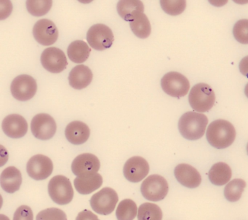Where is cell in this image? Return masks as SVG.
<instances>
[{
  "label": "cell",
  "instance_id": "cell-1",
  "mask_svg": "<svg viewBox=\"0 0 248 220\" xmlns=\"http://www.w3.org/2000/svg\"><path fill=\"white\" fill-rule=\"evenodd\" d=\"M206 138L209 144L215 148H227L236 138V130L229 121L216 119L207 127Z\"/></svg>",
  "mask_w": 248,
  "mask_h": 220
},
{
  "label": "cell",
  "instance_id": "cell-2",
  "mask_svg": "<svg viewBox=\"0 0 248 220\" xmlns=\"http://www.w3.org/2000/svg\"><path fill=\"white\" fill-rule=\"evenodd\" d=\"M207 123L206 115L199 112H186L178 121V130L186 139L195 141L204 135Z\"/></svg>",
  "mask_w": 248,
  "mask_h": 220
},
{
  "label": "cell",
  "instance_id": "cell-3",
  "mask_svg": "<svg viewBox=\"0 0 248 220\" xmlns=\"http://www.w3.org/2000/svg\"><path fill=\"white\" fill-rule=\"evenodd\" d=\"M216 102V95L212 87L206 83H198L190 90L188 102L197 112H208Z\"/></svg>",
  "mask_w": 248,
  "mask_h": 220
},
{
  "label": "cell",
  "instance_id": "cell-4",
  "mask_svg": "<svg viewBox=\"0 0 248 220\" xmlns=\"http://www.w3.org/2000/svg\"><path fill=\"white\" fill-rule=\"evenodd\" d=\"M48 193L56 203L66 205L73 199L74 189L67 177L59 175L50 179L48 184Z\"/></svg>",
  "mask_w": 248,
  "mask_h": 220
},
{
  "label": "cell",
  "instance_id": "cell-5",
  "mask_svg": "<svg viewBox=\"0 0 248 220\" xmlns=\"http://www.w3.org/2000/svg\"><path fill=\"white\" fill-rule=\"evenodd\" d=\"M169 190L168 182L157 174L148 176L140 186L142 195L148 201H160L167 196Z\"/></svg>",
  "mask_w": 248,
  "mask_h": 220
},
{
  "label": "cell",
  "instance_id": "cell-6",
  "mask_svg": "<svg viewBox=\"0 0 248 220\" xmlns=\"http://www.w3.org/2000/svg\"><path fill=\"white\" fill-rule=\"evenodd\" d=\"M161 86L165 93L175 98L185 96L189 91V80L181 73L170 71L161 80Z\"/></svg>",
  "mask_w": 248,
  "mask_h": 220
},
{
  "label": "cell",
  "instance_id": "cell-7",
  "mask_svg": "<svg viewBox=\"0 0 248 220\" xmlns=\"http://www.w3.org/2000/svg\"><path fill=\"white\" fill-rule=\"evenodd\" d=\"M119 198L112 188H103L93 195L90 203L94 211L101 215H108L114 211Z\"/></svg>",
  "mask_w": 248,
  "mask_h": 220
},
{
  "label": "cell",
  "instance_id": "cell-8",
  "mask_svg": "<svg viewBox=\"0 0 248 220\" xmlns=\"http://www.w3.org/2000/svg\"><path fill=\"white\" fill-rule=\"evenodd\" d=\"M87 39L91 48L102 51L111 48L114 37L112 31L108 26L98 23L90 28L87 34Z\"/></svg>",
  "mask_w": 248,
  "mask_h": 220
},
{
  "label": "cell",
  "instance_id": "cell-9",
  "mask_svg": "<svg viewBox=\"0 0 248 220\" xmlns=\"http://www.w3.org/2000/svg\"><path fill=\"white\" fill-rule=\"evenodd\" d=\"M11 90L16 99L27 102L35 96L37 90V82L31 76L21 74L13 80Z\"/></svg>",
  "mask_w": 248,
  "mask_h": 220
},
{
  "label": "cell",
  "instance_id": "cell-10",
  "mask_svg": "<svg viewBox=\"0 0 248 220\" xmlns=\"http://www.w3.org/2000/svg\"><path fill=\"white\" fill-rule=\"evenodd\" d=\"M33 135L38 139L46 141L54 136L57 130L56 121L48 114L35 115L31 122Z\"/></svg>",
  "mask_w": 248,
  "mask_h": 220
},
{
  "label": "cell",
  "instance_id": "cell-11",
  "mask_svg": "<svg viewBox=\"0 0 248 220\" xmlns=\"http://www.w3.org/2000/svg\"><path fill=\"white\" fill-rule=\"evenodd\" d=\"M27 173L35 180H44L53 173L51 159L43 154H36L30 159L27 165Z\"/></svg>",
  "mask_w": 248,
  "mask_h": 220
},
{
  "label": "cell",
  "instance_id": "cell-12",
  "mask_svg": "<svg viewBox=\"0 0 248 220\" xmlns=\"http://www.w3.org/2000/svg\"><path fill=\"white\" fill-rule=\"evenodd\" d=\"M41 64L47 71L54 74L62 72L68 65L63 51L57 48H48L41 55Z\"/></svg>",
  "mask_w": 248,
  "mask_h": 220
},
{
  "label": "cell",
  "instance_id": "cell-13",
  "mask_svg": "<svg viewBox=\"0 0 248 220\" xmlns=\"http://www.w3.org/2000/svg\"><path fill=\"white\" fill-rule=\"evenodd\" d=\"M33 35L38 43L47 46L53 45L57 41L59 30L52 20L41 19L34 25Z\"/></svg>",
  "mask_w": 248,
  "mask_h": 220
},
{
  "label": "cell",
  "instance_id": "cell-14",
  "mask_svg": "<svg viewBox=\"0 0 248 220\" xmlns=\"http://www.w3.org/2000/svg\"><path fill=\"white\" fill-rule=\"evenodd\" d=\"M149 172V165L143 157L134 156L127 160L123 173L126 179L130 182L137 183L143 180Z\"/></svg>",
  "mask_w": 248,
  "mask_h": 220
},
{
  "label": "cell",
  "instance_id": "cell-15",
  "mask_svg": "<svg viewBox=\"0 0 248 220\" xmlns=\"http://www.w3.org/2000/svg\"><path fill=\"white\" fill-rule=\"evenodd\" d=\"M101 167L99 159L91 153L79 154L73 160L72 170L77 176H85L96 173Z\"/></svg>",
  "mask_w": 248,
  "mask_h": 220
},
{
  "label": "cell",
  "instance_id": "cell-16",
  "mask_svg": "<svg viewBox=\"0 0 248 220\" xmlns=\"http://www.w3.org/2000/svg\"><path fill=\"white\" fill-rule=\"evenodd\" d=\"M2 130L10 138L24 137L28 131V123L24 117L17 114L8 115L2 121Z\"/></svg>",
  "mask_w": 248,
  "mask_h": 220
},
{
  "label": "cell",
  "instance_id": "cell-17",
  "mask_svg": "<svg viewBox=\"0 0 248 220\" xmlns=\"http://www.w3.org/2000/svg\"><path fill=\"white\" fill-rule=\"evenodd\" d=\"M174 174L177 181L186 187L196 188L200 186L202 177L198 170L186 163L178 165L174 170Z\"/></svg>",
  "mask_w": 248,
  "mask_h": 220
},
{
  "label": "cell",
  "instance_id": "cell-18",
  "mask_svg": "<svg viewBox=\"0 0 248 220\" xmlns=\"http://www.w3.org/2000/svg\"><path fill=\"white\" fill-rule=\"evenodd\" d=\"M91 135V130L85 122L73 121L66 126L65 135L69 142L75 145H80L88 141Z\"/></svg>",
  "mask_w": 248,
  "mask_h": 220
},
{
  "label": "cell",
  "instance_id": "cell-19",
  "mask_svg": "<svg viewBox=\"0 0 248 220\" xmlns=\"http://www.w3.org/2000/svg\"><path fill=\"white\" fill-rule=\"evenodd\" d=\"M92 71L85 65L76 66L69 73V82L70 86L77 90H82L88 87L93 80Z\"/></svg>",
  "mask_w": 248,
  "mask_h": 220
},
{
  "label": "cell",
  "instance_id": "cell-20",
  "mask_svg": "<svg viewBox=\"0 0 248 220\" xmlns=\"http://www.w3.org/2000/svg\"><path fill=\"white\" fill-rule=\"evenodd\" d=\"M0 183L5 192L14 193L20 189L22 184L21 171L14 166L6 168L1 173Z\"/></svg>",
  "mask_w": 248,
  "mask_h": 220
},
{
  "label": "cell",
  "instance_id": "cell-21",
  "mask_svg": "<svg viewBox=\"0 0 248 220\" xmlns=\"http://www.w3.org/2000/svg\"><path fill=\"white\" fill-rule=\"evenodd\" d=\"M74 184L79 193L88 195L101 187L103 184V178L98 173L89 176H78L74 181Z\"/></svg>",
  "mask_w": 248,
  "mask_h": 220
},
{
  "label": "cell",
  "instance_id": "cell-22",
  "mask_svg": "<svg viewBox=\"0 0 248 220\" xmlns=\"http://www.w3.org/2000/svg\"><path fill=\"white\" fill-rule=\"evenodd\" d=\"M232 176L230 166L223 162H219L213 165L208 173L210 182L216 186L226 185L230 181Z\"/></svg>",
  "mask_w": 248,
  "mask_h": 220
},
{
  "label": "cell",
  "instance_id": "cell-23",
  "mask_svg": "<svg viewBox=\"0 0 248 220\" xmlns=\"http://www.w3.org/2000/svg\"><path fill=\"white\" fill-rule=\"evenodd\" d=\"M117 10L122 18L131 22L138 13H143L144 6L139 0H123L117 3Z\"/></svg>",
  "mask_w": 248,
  "mask_h": 220
},
{
  "label": "cell",
  "instance_id": "cell-24",
  "mask_svg": "<svg viewBox=\"0 0 248 220\" xmlns=\"http://www.w3.org/2000/svg\"><path fill=\"white\" fill-rule=\"evenodd\" d=\"M91 51L89 45L85 41L76 40L72 42L68 47L67 54L71 61L81 64L88 60Z\"/></svg>",
  "mask_w": 248,
  "mask_h": 220
},
{
  "label": "cell",
  "instance_id": "cell-25",
  "mask_svg": "<svg viewBox=\"0 0 248 220\" xmlns=\"http://www.w3.org/2000/svg\"><path fill=\"white\" fill-rule=\"evenodd\" d=\"M130 28L136 36L140 39L149 37L152 32L150 22L147 16L143 13H138L134 18L130 22Z\"/></svg>",
  "mask_w": 248,
  "mask_h": 220
},
{
  "label": "cell",
  "instance_id": "cell-26",
  "mask_svg": "<svg viewBox=\"0 0 248 220\" xmlns=\"http://www.w3.org/2000/svg\"><path fill=\"white\" fill-rule=\"evenodd\" d=\"M245 187L246 182L243 179H233L225 187V198L229 202H236L240 199Z\"/></svg>",
  "mask_w": 248,
  "mask_h": 220
},
{
  "label": "cell",
  "instance_id": "cell-27",
  "mask_svg": "<svg viewBox=\"0 0 248 220\" xmlns=\"http://www.w3.org/2000/svg\"><path fill=\"white\" fill-rule=\"evenodd\" d=\"M137 205L131 199H124L119 203L116 211L118 220H133L137 215Z\"/></svg>",
  "mask_w": 248,
  "mask_h": 220
},
{
  "label": "cell",
  "instance_id": "cell-28",
  "mask_svg": "<svg viewBox=\"0 0 248 220\" xmlns=\"http://www.w3.org/2000/svg\"><path fill=\"white\" fill-rule=\"evenodd\" d=\"M162 211L159 205L145 203L140 205L138 212L139 220H162Z\"/></svg>",
  "mask_w": 248,
  "mask_h": 220
},
{
  "label": "cell",
  "instance_id": "cell-29",
  "mask_svg": "<svg viewBox=\"0 0 248 220\" xmlns=\"http://www.w3.org/2000/svg\"><path fill=\"white\" fill-rule=\"evenodd\" d=\"M52 4V1H27V8L30 14L40 17L50 11Z\"/></svg>",
  "mask_w": 248,
  "mask_h": 220
},
{
  "label": "cell",
  "instance_id": "cell-30",
  "mask_svg": "<svg viewBox=\"0 0 248 220\" xmlns=\"http://www.w3.org/2000/svg\"><path fill=\"white\" fill-rule=\"evenodd\" d=\"M233 36L239 43L248 44V20L242 19L235 23L233 29Z\"/></svg>",
  "mask_w": 248,
  "mask_h": 220
},
{
  "label": "cell",
  "instance_id": "cell-31",
  "mask_svg": "<svg viewBox=\"0 0 248 220\" xmlns=\"http://www.w3.org/2000/svg\"><path fill=\"white\" fill-rule=\"evenodd\" d=\"M162 10L170 16H178L185 10L186 1H160Z\"/></svg>",
  "mask_w": 248,
  "mask_h": 220
},
{
  "label": "cell",
  "instance_id": "cell-32",
  "mask_svg": "<svg viewBox=\"0 0 248 220\" xmlns=\"http://www.w3.org/2000/svg\"><path fill=\"white\" fill-rule=\"evenodd\" d=\"M36 220H67L64 211L57 208H50L40 211Z\"/></svg>",
  "mask_w": 248,
  "mask_h": 220
},
{
  "label": "cell",
  "instance_id": "cell-33",
  "mask_svg": "<svg viewBox=\"0 0 248 220\" xmlns=\"http://www.w3.org/2000/svg\"><path fill=\"white\" fill-rule=\"evenodd\" d=\"M14 220H34L32 210L28 205H21L16 211Z\"/></svg>",
  "mask_w": 248,
  "mask_h": 220
},
{
  "label": "cell",
  "instance_id": "cell-34",
  "mask_svg": "<svg viewBox=\"0 0 248 220\" xmlns=\"http://www.w3.org/2000/svg\"><path fill=\"white\" fill-rule=\"evenodd\" d=\"M76 220H99L97 215L89 210H84L79 213Z\"/></svg>",
  "mask_w": 248,
  "mask_h": 220
},
{
  "label": "cell",
  "instance_id": "cell-35",
  "mask_svg": "<svg viewBox=\"0 0 248 220\" xmlns=\"http://www.w3.org/2000/svg\"><path fill=\"white\" fill-rule=\"evenodd\" d=\"M239 71L245 77L248 78V55L242 58L239 63Z\"/></svg>",
  "mask_w": 248,
  "mask_h": 220
},
{
  "label": "cell",
  "instance_id": "cell-36",
  "mask_svg": "<svg viewBox=\"0 0 248 220\" xmlns=\"http://www.w3.org/2000/svg\"><path fill=\"white\" fill-rule=\"evenodd\" d=\"M0 220H10L9 218L6 216L4 215V214H1L0 215Z\"/></svg>",
  "mask_w": 248,
  "mask_h": 220
},
{
  "label": "cell",
  "instance_id": "cell-37",
  "mask_svg": "<svg viewBox=\"0 0 248 220\" xmlns=\"http://www.w3.org/2000/svg\"><path fill=\"white\" fill-rule=\"evenodd\" d=\"M245 93L247 97L248 98V83L246 85V86H245Z\"/></svg>",
  "mask_w": 248,
  "mask_h": 220
},
{
  "label": "cell",
  "instance_id": "cell-38",
  "mask_svg": "<svg viewBox=\"0 0 248 220\" xmlns=\"http://www.w3.org/2000/svg\"><path fill=\"white\" fill-rule=\"evenodd\" d=\"M247 152H248V144H247Z\"/></svg>",
  "mask_w": 248,
  "mask_h": 220
}]
</instances>
